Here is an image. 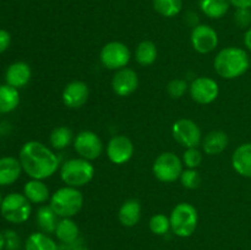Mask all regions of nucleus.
I'll return each mask as SVG.
<instances>
[{
  "label": "nucleus",
  "instance_id": "f257e3e1",
  "mask_svg": "<svg viewBox=\"0 0 251 250\" xmlns=\"http://www.w3.org/2000/svg\"><path fill=\"white\" fill-rule=\"evenodd\" d=\"M22 171L31 179L50 178L59 168V158L50 149L39 141H27L19 153Z\"/></svg>",
  "mask_w": 251,
  "mask_h": 250
},
{
  "label": "nucleus",
  "instance_id": "f03ea898",
  "mask_svg": "<svg viewBox=\"0 0 251 250\" xmlns=\"http://www.w3.org/2000/svg\"><path fill=\"white\" fill-rule=\"evenodd\" d=\"M215 71L226 80L240 77L248 71L250 60L248 53L238 47H227L220 50L213 61Z\"/></svg>",
  "mask_w": 251,
  "mask_h": 250
},
{
  "label": "nucleus",
  "instance_id": "7ed1b4c3",
  "mask_svg": "<svg viewBox=\"0 0 251 250\" xmlns=\"http://www.w3.org/2000/svg\"><path fill=\"white\" fill-rule=\"evenodd\" d=\"M83 205L82 193L77 188L64 186L50 196L49 206L60 218H71L77 215Z\"/></svg>",
  "mask_w": 251,
  "mask_h": 250
},
{
  "label": "nucleus",
  "instance_id": "20e7f679",
  "mask_svg": "<svg viewBox=\"0 0 251 250\" xmlns=\"http://www.w3.org/2000/svg\"><path fill=\"white\" fill-rule=\"evenodd\" d=\"M171 230L179 238H189L198 228L199 215L195 206L189 202H180L172 210Z\"/></svg>",
  "mask_w": 251,
  "mask_h": 250
},
{
  "label": "nucleus",
  "instance_id": "39448f33",
  "mask_svg": "<svg viewBox=\"0 0 251 250\" xmlns=\"http://www.w3.org/2000/svg\"><path fill=\"white\" fill-rule=\"evenodd\" d=\"M95 175V167L85 158H71L60 168V178L66 186L81 188L90 183Z\"/></svg>",
  "mask_w": 251,
  "mask_h": 250
},
{
  "label": "nucleus",
  "instance_id": "423d86ee",
  "mask_svg": "<svg viewBox=\"0 0 251 250\" xmlns=\"http://www.w3.org/2000/svg\"><path fill=\"white\" fill-rule=\"evenodd\" d=\"M32 206L28 199L20 193H10L2 198L0 215L12 225H21L29 218Z\"/></svg>",
  "mask_w": 251,
  "mask_h": 250
},
{
  "label": "nucleus",
  "instance_id": "0eeeda50",
  "mask_svg": "<svg viewBox=\"0 0 251 250\" xmlns=\"http://www.w3.org/2000/svg\"><path fill=\"white\" fill-rule=\"evenodd\" d=\"M152 172L162 183H173L183 173V161L173 152H163L154 159Z\"/></svg>",
  "mask_w": 251,
  "mask_h": 250
},
{
  "label": "nucleus",
  "instance_id": "6e6552de",
  "mask_svg": "<svg viewBox=\"0 0 251 250\" xmlns=\"http://www.w3.org/2000/svg\"><path fill=\"white\" fill-rule=\"evenodd\" d=\"M131 59V53L126 44L122 42H109L100 49V60L108 70H120L126 68Z\"/></svg>",
  "mask_w": 251,
  "mask_h": 250
},
{
  "label": "nucleus",
  "instance_id": "1a4fd4ad",
  "mask_svg": "<svg viewBox=\"0 0 251 250\" xmlns=\"http://www.w3.org/2000/svg\"><path fill=\"white\" fill-rule=\"evenodd\" d=\"M172 135L180 146L185 149L198 147L202 142L201 129L191 119H179L172 126Z\"/></svg>",
  "mask_w": 251,
  "mask_h": 250
},
{
  "label": "nucleus",
  "instance_id": "9d476101",
  "mask_svg": "<svg viewBox=\"0 0 251 250\" xmlns=\"http://www.w3.org/2000/svg\"><path fill=\"white\" fill-rule=\"evenodd\" d=\"M74 149L81 158L87 161L97 159L103 153V142L96 132L83 130L74 139Z\"/></svg>",
  "mask_w": 251,
  "mask_h": 250
},
{
  "label": "nucleus",
  "instance_id": "9b49d317",
  "mask_svg": "<svg viewBox=\"0 0 251 250\" xmlns=\"http://www.w3.org/2000/svg\"><path fill=\"white\" fill-rule=\"evenodd\" d=\"M191 46L198 53L208 54L218 46V34L208 25L199 24L191 31Z\"/></svg>",
  "mask_w": 251,
  "mask_h": 250
},
{
  "label": "nucleus",
  "instance_id": "f8f14e48",
  "mask_svg": "<svg viewBox=\"0 0 251 250\" xmlns=\"http://www.w3.org/2000/svg\"><path fill=\"white\" fill-rule=\"evenodd\" d=\"M189 92L191 98L199 104H210L218 97L220 87L213 78L201 76L191 82Z\"/></svg>",
  "mask_w": 251,
  "mask_h": 250
},
{
  "label": "nucleus",
  "instance_id": "ddd939ff",
  "mask_svg": "<svg viewBox=\"0 0 251 250\" xmlns=\"http://www.w3.org/2000/svg\"><path fill=\"white\" fill-rule=\"evenodd\" d=\"M134 154V144L125 135H115L107 145V156L114 164H124Z\"/></svg>",
  "mask_w": 251,
  "mask_h": 250
},
{
  "label": "nucleus",
  "instance_id": "4468645a",
  "mask_svg": "<svg viewBox=\"0 0 251 250\" xmlns=\"http://www.w3.org/2000/svg\"><path fill=\"white\" fill-rule=\"evenodd\" d=\"M137 87H139V76L132 69H120L113 76V92L119 97H127L132 95L137 90Z\"/></svg>",
  "mask_w": 251,
  "mask_h": 250
},
{
  "label": "nucleus",
  "instance_id": "2eb2a0df",
  "mask_svg": "<svg viewBox=\"0 0 251 250\" xmlns=\"http://www.w3.org/2000/svg\"><path fill=\"white\" fill-rule=\"evenodd\" d=\"M90 90L83 81H71L63 91V103L71 109H78L87 102Z\"/></svg>",
  "mask_w": 251,
  "mask_h": 250
},
{
  "label": "nucleus",
  "instance_id": "dca6fc26",
  "mask_svg": "<svg viewBox=\"0 0 251 250\" xmlns=\"http://www.w3.org/2000/svg\"><path fill=\"white\" fill-rule=\"evenodd\" d=\"M32 76L31 66L25 61H15L10 64L5 73V81L9 86L15 88H22L29 82Z\"/></svg>",
  "mask_w": 251,
  "mask_h": 250
},
{
  "label": "nucleus",
  "instance_id": "f3484780",
  "mask_svg": "<svg viewBox=\"0 0 251 250\" xmlns=\"http://www.w3.org/2000/svg\"><path fill=\"white\" fill-rule=\"evenodd\" d=\"M22 167L19 158L5 156L0 158V186H9L19 180Z\"/></svg>",
  "mask_w": 251,
  "mask_h": 250
},
{
  "label": "nucleus",
  "instance_id": "a211bd4d",
  "mask_svg": "<svg viewBox=\"0 0 251 250\" xmlns=\"http://www.w3.org/2000/svg\"><path fill=\"white\" fill-rule=\"evenodd\" d=\"M228 144H229L228 135L222 130L210 131L201 142L203 152L208 156H216V154L222 153L228 147Z\"/></svg>",
  "mask_w": 251,
  "mask_h": 250
},
{
  "label": "nucleus",
  "instance_id": "6ab92c4d",
  "mask_svg": "<svg viewBox=\"0 0 251 250\" xmlns=\"http://www.w3.org/2000/svg\"><path fill=\"white\" fill-rule=\"evenodd\" d=\"M119 222L124 227L131 228L135 227L141 220V203L136 199H129L124 201L120 206L119 212H118Z\"/></svg>",
  "mask_w": 251,
  "mask_h": 250
},
{
  "label": "nucleus",
  "instance_id": "aec40b11",
  "mask_svg": "<svg viewBox=\"0 0 251 250\" xmlns=\"http://www.w3.org/2000/svg\"><path fill=\"white\" fill-rule=\"evenodd\" d=\"M232 166L239 175L251 178V142L237 147L232 156Z\"/></svg>",
  "mask_w": 251,
  "mask_h": 250
},
{
  "label": "nucleus",
  "instance_id": "412c9836",
  "mask_svg": "<svg viewBox=\"0 0 251 250\" xmlns=\"http://www.w3.org/2000/svg\"><path fill=\"white\" fill-rule=\"evenodd\" d=\"M54 234H55L56 239L60 242V244H74L81 239L80 228L76 225L75 221L71 220V218L59 220Z\"/></svg>",
  "mask_w": 251,
  "mask_h": 250
},
{
  "label": "nucleus",
  "instance_id": "4be33fe9",
  "mask_svg": "<svg viewBox=\"0 0 251 250\" xmlns=\"http://www.w3.org/2000/svg\"><path fill=\"white\" fill-rule=\"evenodd\" d=\"M24 195L31 203H44L50 199L48 186L43 183V180L37 179H31L25 184Z\"/></svg>",
  "mask_w": 251,
  "mask_h": 250
},
{
  "label": "nucleus",
  "instance_id": "5701e85b",
  "mask_svg": "<svg viewBox=\"0 0 251 250\" xmlns=\"http://www.w3.org/2000/svg\"><path fill=\"white\" fill-rule=\"evenodd\" d=\"M36 223L41 232L46 234L55 233L56 225L59 223V216L53 211L50 206H41L36 213Z\"/></svg>",
  "mask_w": 251,
  "mask_h": 250
},
{
  "label": "nucleus",
  "instance_id": "b1692460",
  "mask_svg": "<svg viewBox=\"0 0 251 250\" xmlns=\"http://www.w3.org/2000/svg\"><path fill=\"white\" fill-rule=\"evenodd\" d=\"M20 104L19 90L7 83L0 85V114H7Z\"/></svg>",
  "mask_w": 251,
  "mask_h": 250
},
{
  "label": "nucleus",
  "instance_id": "393cba45",
  "mask_svg": "<svg viewBox=\"0 0 251 250\" xmlns=\"http://www.w3.org/2000/svg\"><path fill=\"white\" fill-rule=\"evenodd\" d=\"M25 250H59V245L49 234L34 232L25 242Z\"/></svg>",
  "mask_w": 251,
  "mask_h": 250
},
{
  "label": "nucleus",
  "instance_id": "a878e982",
  "mask_svg": "<svg viewBox=\"0 0 251 250\" xmlns=\"http://www.w3.org/2000/svg\"><path fill=\"white\" fill-rule=\"evenodd\" d=\"M229 0H200V9L210 19H221L228 12Z\"/></svg>",
  "mask_w": 251,
  "mask_h": 250
},
{
  "label": "nucleus",
  "instance_id": "bb28decb",
  "mask_svg": "<svg viewBox=\"0 0 251 250\" xmlns=\"http://www.w3.org/2000/svg\"><path fill=\"white\" fill-rule=\"evenodd\" d=\"M135 59L141 66H150L157 59V47L152 41H142L135 50Z\"/></svg>",
  "mask_w": 251,
  "mask_h": 250
},
{
  "label": "nucleus",
  "instance_id": "cd10ccee",
  "mask_svg": "<svg viewBox=\"0 0 251 250\" xmlns=\"http://www.w3.org/2000/svg\"><path fill=\"white\" fill-rule=\"evenodd\" d=\"M154 11L163 17L176 16L183 9V0H152Z\"/></svg>",
  "mask_w": 251,
  "mask_h": 250
},
{
  "label": "nucleus",
  "instance_id": "c85d7f7f",
  "mask_svg": "<svg viewBox=\"0 0 251 250\" xmlns=\"http://www.w3.org/2000/svg\"><path fill=\"white\" fill-rule=\"evenodd\" d=\"M74 134L68 126H58L50 132L49 142L54 150H64L71 144Z\"/></svg>",
  "mask_w": 251,
  "mask_h": 250
},
{
  "label": "nucleus",
  "instance_id": "c756f323",
  "mask_svg": "<svg viewBox=\"0 0 251 250\" xmlns=\"http://www.w3.org/2000/svg\"><path fill=\"white\" fill-rule=\"evenodd\" d=\"M149 227L153 234L164 235L171 230V221L163 213H156L150 218Z\"/></svg>",
  "mask_w": 251,
  "mask_h": 250
},
{
  "label": "nucleus",
  "instance_id": "7c9ffc66",
  "mask_svg": "<svg viewBox=\"0 0 251 250\" xmlns=\"http://www.w3.org/2000/svg\"><path fill=\"white\" fill-rule=\"evenodd\" d=\"M179 179H180L181 185L189 190L198 189L201 185V175L196 169H185Z\"/></svg>",
  "mask_w": 251,
  "mask_h": 250
},
{
  "label": "nucleus",
  "instance_id": "2f4dec72",
  "mask_svg": "<svg viewBox=\"0 0 251 250\" xmlns=\"http://www.w3.org/2000/svg\"><path fill=\"white\" fill-rule=\"evenodd\" d=\"M202 163V153L198 150V147L186 149L183 153V164L189 169H196Z\"/></svg>",
  "mask_w": 251,
  "mask_h": 250
},
{
  "label": "nucleus",
  "instance_id": "473e14b6",
  "mask_svg": "<svg viewBox=\"0 0 251 250\" xmlns=\"http://www.w3.org/2000/svg\"><path fill=\"white\" fill-rule=\"evenodd\" d=\"M188 90V83L181 78H174L167 85V92L172 98H181Z\"/></svg>",
  "mask_w": 251,
  "mask_h": 250
},
{
  "label": "nucleus",
  "instance_id": "72a5a7b5",
  "mask_svg": "<svg viewBox=\"0 0 251 250\" xmlns=\"http://www.w3.org/2000/svg\"><path fill=\"white\" fill-rule=\"evenodd\" d=\"M234 22L239 28H249V27H251V9L235 10Z\"/></svg>",
  "mask_w": 251,
  "mask_h": 250
},
{
  "label": "nucleus",
  "instance_id": "f704fd0d",
  "mask_svg": "<svg viewBox=\"0 0 251 250\" xmlns=\"http://www.w3.org/2000/svg\"><path fill=\"white\" fill-rule=\"evenodd\" d=\"M5 239V249L6 250H20L21 247V239L20 235L15 230L6 229L4 232Z\"/></svg>",
  "mask_w": 251,
  "mask_h": 250
},
{
  "label": "nucleus",
  "instance_id": "c9c22d12",
  "mask_svg": "<svg viewBox=\"0 0 251 250\" xmlns=\"http://www.w3.org/2000/svg\"><path fill=\"white\" fill-rule=\"evenodd\" d=\"M11 44V34L6 29H0V54L6 51Z\"/></svg>",
  "mask_w": 251,
  "mask_h": 250
},
{
  "label": "nucleus",
  "instance_id": "e433bc0d",
  "mask_svg": "<svg viewBox=\"0 0 251 250\" xmlns=\"http://www.w3.org/2000/svg\"><path fill=\"white\" fill-rule=\"evenodd\" d=\"M235 9H251V0H229Z\"/></svg>",
  "mask_w": 251,
  "mask_h": 250
},
{
  "label": "nucleus",
  "instance_id": "4c0bfd02",
  "mask_svg": "<svg viewBox=\"0 0 251 250\" xmlns=\"http://www.w3.org/2000/svg\"><path fill=\"white\" fill-rule=\"evenodd\" d=\"M244 44L248 49L251 51V27L247 29L244 34Z\"/></svg>",
  "mask_w": 251,
  "mask_h": 250
},
{
  "label": "nucleus",
  "instance_id": "58836bf2",
  "mask_svg": "<svg viewBox=\"0 0 251 250\" xmlns=\"http://www.w3.org/2000/svg\"><path fill=\"white\" fill-rule=\"evenodd\" d=\"M5 249V239H4V232H0V250Z\"/></svg>",
  "mask_w": 251,
  "mask_h": 250
},
{
  "label": "nucleus",
  "instance_id": "ea45409f",
  "mask_svg": "<svg viewBox=\"0 0 251 250\" xmlns=\"http://www.w3.org/2000/svg\"><path fill=\"white\" fill-rule=\"evenodd\" d=\"M73 250H91V249H88L87 247H85V245H83V244H81V245H77V247L74 248Z\"/></svg>",
  "mask_w": 251,
  "mask_h": 250
},
{
  "label": "nucleus",
  "instance_id": "a19ab883",
  "mask_svg": "<svg viewBox=\"0 0 251 250\" xmlns=\"http://www.w3.org/2000/svg\"><path fill=\"white\" fill-rule=\"evenodd\" d=\"M1 201H2V198H1V194H0V206H1Z\"/></svg>",
  "mask_w": 251,
  "mask_h": 250
}]
</instances>
